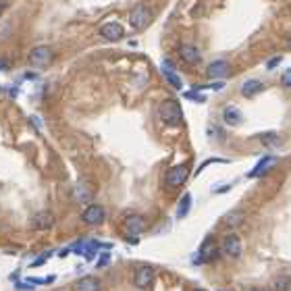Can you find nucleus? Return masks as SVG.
I'll use <instances>...</instances> for the list:
<instances>
[{
    "mask_svg": "<svg viewBox=\"0 0 291 291\" xmlns=\"http://www.w3.org/2000/svg\"><path fill=\"white\" fill-rule=\"evenodd\" d=\"M158 117L165 125H171V127H177L179 123L183 121V110H181V104L177 100L169 98L165 100L160 106H158Z\"/></svg>",
    "mask_w": 291,
    "mask_h": 291,
    "instance_id": "obj_1",
    "label": "nucleus"
},
{
    "mask_svg": "<svg viewBox=\"0 0 291 291\" xmlns=\"http://www.w3.org/2000/svg\"><path fill=\"white\" fill-rule=\"evenodd\" d=\"M152 19H154V13H152V7L146 5V3H140L131 9L129 13V25L133 29H144L152 23Z\"/></svg>",
    "mask_w": 291,
    "mask_h": 291,
    "instance_id": "obj_2",
    "label": "nucleus"
},
{
    "mask_svg": "<svg viewBox=\"0 0 291 291\" xmlns=\"http://www.w3.org/2000/svg\"><path fill=\"white\" fill-rule=\"evenodd\" d=\"M52 60H54V50H52V46H48V44H40V46L31 48V52L27 56V62L31 67H40V69L50 67Z\"/></svg>",
    "mask_w": 291,
    "mask_h": 291,
    "instance_id": "obj_3",
    "label": "nucleus"
},
{
    "mask_svg": "<svg viewBox=\"0 0 291 291\" xmlns=\"http://www.w3.org/2000/svg\"><path fill=\"white\" fill-rule=\"evenodd\" d=\"M187 179H189V165H177V167H171L167 171L165 183L169 187H181Z\"/></svg>",
    "mask_w": 291,
    "mask_h": 291,
    "instance_id": "obj_4",
    "label": "nucleus"
},
{
    "mask_svg": "<svg viewBox=\"0 0 291 291\" xmlns=\"http://www.w3.org/2000/svg\"><path fill=\"white\" fill-rule=\"evenodd\" d=\"M104 218H106V210H104V206H100V204H89V206H85V210L81 212V220L85 222V225H89V227L102 225Z\"/></svg>",
    "mask_w": 291,
    "mask_h": 291,
    "instance_id": "obj_5",
    "label": "nucleus"
},
{
    "mask_svg": "<svg viewBox=\"0 0 291 291\" xmlns=\"http://www.w3.org/2000/svg\"><path fill=\"white\" fill-rule=\"evenodd\" d=\"M216 258V243L212 237H206L204 243L200 245L198 254L193 256V264H206V262H212Z\"/></svg>",
    "mask_w": 291,
    "mask_h": 291,
    "instance_id": "obj_6",
    "label": "nucleus"
},
{
    "mask_svg": "<svg viewBox=\"0 0 291 291\" xmlns=\"http://www.w3.org/2000/svg\"><path fill=\"white\" fill-rule=\"evenodd\" d=\"M123 227L129 237H138L146 231V218L142 214H127L123 220Z\"/></svg>",
    "mask_w": 291,
    "mask_h": 291,
    "instance_id": "obj_7",
    "label": "nucleus"
},
{
    "mask_svg": "<svg viewBox=\"0 0 291 291\" xmlns=\"http://www.w3.org/2000/svg\"><path fill=\"white\" fill-rule=\"evenodd\" d=\"M220 250H222V254H225V256L237 260V258L241 256V239H239V235H235V233L225 235V239H222V245H220Z\"/></svg>",
    "mask_w": 291,
    "mask_h": 291,
    "instance_id": "obj_8",
    "label": "nucleus"
},
{
    "mask_svg": "<svg viewBox=\"0 0 291 291\" xmlns=\"http://www.w3.org/2000/svg\"><path fill=\"white\" fill-rule=\"evenodd\" d=\"M133 283H136L138 289H148L154 283V268L152 266H140L136 271V277H133Z\"/></svg>",
    "mask_w": 291,
    "mask_h": 291,
    "instance_id": "obj_9",
    "label": "nucleus"
},
{
    "mask_svg": "<svg viewBox=\"0 0 291 291\" xmlns=\"http://www.w3.org/2000/svg\"><path fill=\"white\" fill-rule=\"evenodd\" d=\"M100 36H102L106 42H119V40H123L125 29H123V25H119V23H104V25L100 27Z\"/></svg>",
    "mask_w": 291,
    "mask_h": 291,
    "instance_id": "obj_10",
    "label": "nucleus"
},
{
    "mask_svg": "<svg viewBox=\"0 0 291 291\" xmlns=\"http://www.w3.org/2000/svg\"><path fill=\"white\" fill-rule=\"evenodd\" d=\"M54 225V216L48 212V210H42V212H36L31 216V227L38 229V231H46Z\"/></svg>",
    "mask_w": 291,
    "mask_h": 291,
    "instance_id": "obj_11",
    "label": "nucleus"
},
{
    "mask_svg": "<svg viewBox=\"0 0 291 291\" xmlns=\"http://www.w3.org/2000/svg\"><path fill=\"white\" fill-rule=\"evenodd\" d=\"M229 62L227 60H214L208 64V69H206V75L210 79H222V77H227L229 75Z\"/></svg>",
    "mask_w": 291,
    "mask_h": 291,
    "instance_id": "obj_12",
    "label": "nucleus"
},
{
    "mask_svg": "<svg viewBox=\"0 0 291 291\" xmlns=\"http://www.w3.org/2000/svg\"><path fill=\"white\" fill-rule=\"evenodd\" d=\"M73 193H75V200L77 202H89L92 200V193H94V189H92V185H89L87 181H83V179H79V181L75 183V187H73Z\"/></svg>",
    "mask_w": 291,
    "mask_h": 291,
    "instance_id": "obj_13",
    "label": "nucleus"
},
{
    "mask_svg": "<svg viewBox=\"0 0 291 291\" xmlns=\"http://www.w3.org/2000/svg\"><path fill=\"white\" fill-rule=\"evenodd\" d=\"M102 289V283L98 277H92V275H87V277H81L77 283H75V291H100Z\"/></svg>",
    "mask_w": 291,
    "mask_h": 291,
    "instance_id": "obj_14",
    "label": "nucleus"
},
{
    "mask_svg": "<svg viewBox=\"0 0 291 291\" xmlns=\"http://www.w3.org/2000/svg\"><path fill=\"white\" fill-rule=\"evenodd\" d=\"M163 75H165V79H167L175 89H181V87H183V79L175 73L171 60H163Z\"/></svg>",
    "mask_w": 291,
    "mask_h": 291,
    "instance_id": "obj_15",
    "label": "nucleus"
},
{
    "mask_svg": "<svg viewBox=\"0 0 291 291\" xmlns=\"http://www.w3.org/2000/svg\"><path fill=\"white\" fill-rule=\"evenodd\" d=\"M264 89H266V85L260 79H248V81H243V85H241V94L245 98H252V96L264 92Z\"/></svg>",
    "mask_w": 291,
    "mask_h": 291,
    "instance_id": "obj_16",
    "label": "nucleus"
},
{
    "mask_svg": "<svg viewBox=\"0 0 291 291\" xmlns=\"http://www.w3.org/2000/svg\"><path fill=\"white\" fill-rule=\"evenodd\" d=\"M275 163H277V158L275 156H264V158H260L258 160V165L248 173V179H252V177H260V175H264L271 167H275Z\"/></svg>",
    "mask_w": 291,
    "mask_h": 291,
    "instance_id": "obj_17",
    "label": "nucleus"
},
{
    "mask_svg": "<svg viewBox=\"0 0 291 291\" xmlns=\"http://www.w3.org/2000/svg\"><path fill=\"white\" fill-rule=\"evenodd\" d=\"M179 56H181L185 62H189V64H196V62H200V58H202L200 50H198L196 46H189V44L179 46Z\"/></svg>",
    "mask_w": 291,
    "mask_h": 291,
    "instance_id": "obj_18",
    "label": "nucleus"
},
{
    "mask_svg": "<svg viewBox=\"0 0 291 291\" xmlns=\"http://www.w3.org/2000/svg\"><path fill=\"white\" fill-rule=\"evenodd\" d=\"M222 119H225V123L231 125V127L239 125V123H241V113H239V108L233 106V104H227L225 108H222Z\"/></svg>",
    "mask_w": 291,
    "mask_h": 291,
    "instance_id": "obj_19",
    "label": "nucleus"
},
{
    "mask_svg": "<svg viewBox=\"0 0 291 291\" xmlns=\"http://www.w3.org/2000/svg\"><path fill=\"white\" fill-rule=\"evenodd\" d=\"M189 208H191V193H183L177 206V218H185L189 214Z\"/></svg>",
    "mask_w": 291,
    "mask_h": 291,
    "instance_id": "obj_20",
    "label": "nucleus"
},
{
    "mask_svg": "<svg viewBox=\"0 0 291 291\" xmlns=\"http://www.w3.org/2000/svg\"><path fill=\"white\" fill-rule=\"evenodd\" d=\"M222 222H225L227 227L235 229V227H239L241 222H243V212H239V210H233V212L225 214V218H222Z\"/></svg>",
    "mask_w": 291,
    "mask_h": 291,
    "instance_id": "obj_21",
    "label": "nucleus"
},
{
    "mask_svg": "<svg viewBox=\"0 0 291 291\" xmlns=\"http://www.w3.org/2000/svg\"><path fill=\"white\" fill-rule=\"evenodd\" d=\"M291 289V279L289 277H279L277 281H275V291H289Z\"/></svg>",
    "mask_w": 291,
    "mask_h": 291,
    "instance_id": "obj_22",
    "label": "nucleus"
},
{
    "mask_svg": "<svg viewBox=\"0 0 291 291\" xmlns=\"http://www.w3.org/2000/svg\"><path fill=\"white\" fill-rule=\"evenodd\" d=\"M260 140L266 142V144H271V146H279V138L275 136V133H266V136H260Z\"/></svg>",
    "mask_w": 291,
    "mask_h": 291,
    "instance_id": "obj_23",
    "label": "nucleus"
},
{
    "mask_svg": "<svg viewBox=\"0 0 291 291\" xmlns=\"http://www.w3.org/2000/svg\"><path fill=\"white\" fill-rule=\"evenodd\" d=\"M185 98L189 100H198V102H206V96H200L196 89H189V92H185Z\"/></svg>",
    "mask_w": 291,
    "mask_h": 291,
    "instance_id": "obj_24",
    "label": "nucleus"
},
{
    "mask_svg": "<svg viewBox=\"0 0 291 291\" xmlns=\"http://www.w3.org/2000/svg\"><path fill=\"white\" fill-rule=\"evenodd\" d=\"M15 289H19V291H31L34 285H29L27 281H19V283H15Z\"/></svg>",
    "mask_w": 291,
    "mask_h": 291,
    "instance_id": "obj_25",
    "label": "nucleus"
},
{
    "mask_svg": "<svg viewBox=\"0 0 291 291\" xmlns=\"http://www.w3.org/2000/svg\"><path fill=\"white\" fill-rule=\"evenodd\" d=\"M50 254H52V252H46V254H44V256H40V258H36V260L31 262V266H42L44 262H46V260L50 258Z\"/></svg>",
    "mask_w": 291,
    "mask_h": 291,
    "instance_id": "obj_26",
    "label": "nucleus"
},
{
    "mask_svg": "<svg viewBox=\"0 0 291 291\" xmlns=\"http://www.w3.org/2000/svg\"><path fill=\"white\" fill-rule=\"evenodd\" d=\"M281 83H283L285 87H291V69H287V71L283 73V77H281Z\"/></svg>",
    "mask_w": 291,
    "mask_h": 291,
    "instance_id": "obj_27",
    "label": "nucleus"
},
{
    "mask_svg": "<svg viewBox=\"0 0 291 291\" xmlns=\"http://www.w3.org/2000/svg\"><path fill=\"white\" fill-rule=\"evenodd\" d=\"M108 262H110V254H100V260H98V268L106 266Z\"/></svg>",
    "mask_w": 291,
    "mask_h": 291,
    "instance_id": "obj_28",
    "label": "nucleus"
},
{
    "mask_svg": "<svg viewBox=\"0 0 291 291\" xmlns=\"http://www.w3.org/2000/svg\"><path fill=\"white\" fill-rule=\"evenodd\" d=\"M281 60H283V56H273L271 60H268V64H266V67H268V69H275V67H277Z\"/></svg>",
    "mask_w": 291,
    "mask_h": 291,
    "instance_id": "obj_29",
    "label": "nucleus"
},
{
    "mask_svg": "<svg viewBox=\"0 0 291 291\" xmlns=\"http://www.w3.org/2000/svg\"><path fill=\"white\" fill-rule=\"evenodd\" d=\"M7 11V0H0V15Z\"/></svg>",
    "mask_w": 291,
    "mask_h": 291,
    "instance_id": "obj_30",
    "label": "nucleus"
},
{
    "mask_svg": "<svg viewBox=\"0 0 291 291\" xmlns=\"http://www.w3.org/2000/svg\"><path fill=\"white\" fill-rule=\"evenodd\" d=\"M250 291H264V289H258V287H254V289H250Z\"/></svg>",
    "mask_w": 291,
    "mask_h": 291,
    "instance_id": "obj_31",
    "label": "nucleus"
},
{
    "mask_svg": "<svg viewBox=\"0 0 291 291\" xmlns=\"http://www.w3.org/2000/svg\"><path fill=\"white\" fill-rule=\"evenodd\" d=\"M289 48H291V38H289Z\"/></svg>",
    "mask_w": 291,
    "mask_h": 291,
    "instance_id": "obj_32",
    "label": "nucleus"
},
{
    "mask_svg": "<svg viewBox=\"0 0 291 291\" xmlns=\"http://www.w3.org/2000/svg\"><path fill=\"white\" fill-rule=\"evenodd\" d=\"M196 291H206V289H196Z\"/></svg>",
    "mask_w": 291,
    "mask_h": 291,
    "instance_id": "obj_33",
    "label": "nucleus"
},
{
    "mask_svg": "<svg viewBox=\"0 0 291 291\" xmlns=\"http://www.w3.org/2000/svg\"><path fill=\"white\" fill-rule=\"evenodd\" d=\"M0 94H3V89H0Z\"/></svg>",
    "mask_w": 291,
    "mask_h": 291,
    "instance_id": "obj_34",
    "label": "nucleus"
}]
</instances>
